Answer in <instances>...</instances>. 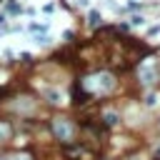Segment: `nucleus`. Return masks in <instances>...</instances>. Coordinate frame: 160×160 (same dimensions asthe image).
<instances>
[{"label": "nucleus", "instance_id": "1", "mask_svg": "<svg viewBox=\"0 0 160 160\" xmlns=\"http://www.w3.org/2000/svg\"><path fill=\"white\" fill-rule=\"evenodd\" d=\"M80 88L88 95H105V92H110L115 88V78L110 72H92V75L80 80Z\"/></svg>", "mask_w": 160, "mask_h": 160}, {"label": "nucleus", "instance_id": "2", "mask_svg": "<svg viewBox=\"0 0 160 160\" xmlns=\"http://www.w3.org/2000/svg\"><path fill=\"white\" fill-rule=\"evenodd\" d=\"M50 128H52V135H55L62 145H70V142L75 140V125H72L70 120H65V118H55V120L50 122Z\"/></svg>", "mask_w": 160, "mask_h": 160}, {"label": "nucleus", "instance_id": "3", "mask_svg": "<svg viewBox=\"0 0 160 160\" xmlns=\"http://www.w3.org/2000/svg\"><path fill=\"white\" fill-rule=\"evenodd\" d=\"M155 80H158L155 62H152V60H145V62L140 65V82H142L145 88H150V85H155Z\"/></svg>", "mask_w": 160, "mask_h": 160}, {"label": "nucleus", "instance_id": "4", "mask_svg": "<svg viewBox=\"0 0 160 160\" xmlns=\"http://www.w3.org/2000/svg\"><path fill=\"white\" fill-rule=\"evenodd\" d=\"M10 135H12V128H10L5 120H0V142H8Z\"/></svg>", "mask_w": 160, "mask_h": 160}, {"label": "nucleus", "instance_id": "5", "mask_svg": "<svg viewBox=\"0 0 160 160\" xmlns=\"http://www.w3.org/2000/svg\"><path fill=\"white\" fill-rule=\"evenodd\" d=\"M88 20H90V25H92V28H98L102 18H100V12H98V10H90V15H88Z\"/></svg>", "mask_w": 160, "mask_h": 160}, {"label": "nucleus", "instance_id": "6", "mask_svg": "<svg viewBox=\"0 0 160 160\" xmlns=\"http://www.w3.org/2000/svg\"><path fill=\"white\" fill-rule=\"evenodd\" d=\"M118 122V115L115 112H105V125H115Z\"/></svg>", "mask_w": 160, "mask_h": 160}, {"label": "nucleus", "instance_id": "7", "mask_svg": "<svg viewBox=\"0 0 160 160\" xmlns=\"http://www.w3.org/2000/svg\"><path fill=\"white\" fill-rule=\"evenodd\" d=\"M30 30H32V32H45V30H48V25H38V22H32V25H30Z\"/></svg>", "mask_w": 160, "mask_h": 160}, {"label": "nucleus", "instance_id": "8", "mask_svg": "<svg viewBox=\"0 0 160 160\" xmlns=\"http://www.w3.org/2000/svg\"><path fill=\"white\" fill-rule=\"evenodd\" d=\"M35 42L38 45H45V42H50V38L48 35H35Z\"/></svg>", "mask_w": 160, "mask_h": 160}, {"label": "nucleus", "instance_id": "9", "mask_svg": "<svg viewBox=\"0 0 160 160\" xmlns=\"http://www.w3.org/2000/svg\"><path fill=\"white\" fill-rule=\"evenodd\" d=\"M48 100H50V102H60V95H58L55 90H50V92H48Z\"/></svg>", "mask_w": 160, "mask_h": 160}, {"label": "nucleus", "instance_id": "10", "mask_svg": "<svg viewBox=\"0 0 160 160\" xmlns=\"http://www.w3.org/2000/svg\"><path fill=\"white\" fill-rule=\"evenodd\" d=\"M8 10H10V12H20V8H18L15 2H10V5H8Z\"/></svg>", "mask_w": 160, "mask_h": 160}]
</instances>
